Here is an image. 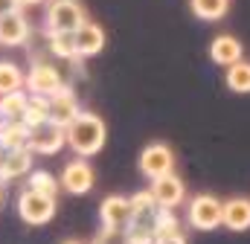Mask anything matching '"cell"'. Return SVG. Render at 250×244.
<instances>
[{
	"mask_svg": "<svg viewBox=\"0 0 250 244\" xmlns=\"http://www.w3.org/2000/svg\"><path fill=\"white\" fill-rule=\"evenodd\" d=\"M93 244H128L125 242V230H99V236L93 239Z\"/></svg>",
	"mask_w": 250,
	"mask_h": 244,
	"instance_id": "obj_25",
	"label": "cell"
},
{
	"mask_svg": "<svg viewBox=\"0 0 250 244\" xmlns=\"http://www.w3.org/2000/svg\"><path fill=\"white\" fill-rule=\"evenodd\" d=\"M50 53L56 56V59H76V41H73V32H56V35H50Z\"/></svg>",
	"mask_w": 250,
	"mask_h": 244,
	"instance_id": "obj_24",
	"label": "cell"
},
{
	"mask_svg": "<svg viewBox=\"0 0 250 244\" xmlns=\"http://www.w3.org/2000/svg\"><path fill=\"white\" fill-rule=\"evenodd\" d=\"M221 215H224V201H218L215 195H195L187 206V221L189 227L201 230V233H209V230H218L221 227Z\"/></svg>",
	"mask_w": 250,
	"mask_h": 244,
	"instance_id": "obj_3",
	"label": "cell"
},
{
	"mask_svg": "<svg viewBox=\"0 0 250 244\" xmlns=\"http://www.w3.org/2000/svg\"><path fill=\"white\" fill-rule=\"evenodd\" d=\"M29 35H32V26L21 9L0 15V44L3 47H23L29 41Z\"/></svg>",
	"mask_w": 250,
	"mask_h": 244,
	"instance_id": "obj_11",
	"label": "cell"
},
{
	"mask_svg": "<svg viewBox=\"0 0 250 244\" xmlns=\"http://www.w3.org/2000/svg\"><path fill=\"white\" fill-rule=\"evenodd\" d=\"M50 120V96H35L29 93V102H26V111H23V125H41V122Z\"/></svg>",
	"mask_w": 250,
	"mask_h": 244,
	"instance_id": "obj_22",
	"label": "cell"
},
{
	"mask_svg": "<svg viewBox=\"0 0 250 244\" xmlns=\"http://www.w3.org/2000/svg\"><path fill=\"white\" fill-rule=\"evenodd\" d=\"M26 189L56 198V195H59V189H62V183L56 181V175H50L47 169H32V172L26 175Z\"/></svg>",
	"mask_w": 250,
	"mask_h": 244,
	"instance_id": "obj_21",
	"label": "cell"
},
{
	"mask_svg": "<svg viewBox=\"0 0 250 244\" xmlns=\"http://www.w3.org/2000/svg\"><path fill=\"white\" fill-rule=\"evenodd\" d=\"M143 178L148 181H157L163 175H172L175 172V151L166 145V142H148L143 151H140V160H137Z\"/></svg>",
	"mask_w": 250,
	"mask_h": 244,
	"instance_id": "obj_5",
	"label": "cell"
},
{
	"mask_svg": "<svg viewBox=\"0 0 250 244\" xmlns=\"http://www.w3.org/2000/svg\"><path fill=\"white\" fill-rule=\"evenodd\" d=\"M148 192H151V198H154V203H157L160 209H178V206L187 201V183L181 181L175 172H172V175H163V178H157V181H151Z\"/></svg>",
	"mask_w": 250,
	"mask_h": 244,
	"instance_id": "obj_9",
	"label": "cell"
},
{
	"mask_svg": "<svg viewBox=\"0 0 250 244\" xmlns=\"http://www.w3.org/2000/svg\"><path fill=\"white\" fill-rule=\"evenodd\" d=\"M224 81H227V87L233 93H250V61L242 59V61H236L233 67H227Z\"/></svg>",
	"mask_w": 250,
	"mask_h": 244,
	"instance_id": "obj_20",
	"label": "cell"
},
{
	"mask_svg": "<svg viewBox=\"0 0 250 244\" xmlns=\"http://www.w3.org/2000/svg\"><path fill=\"white\" fill-rule=\"evenodd\" d=\"M15 90H26V73L15 61H0V96Z\"/></svg>",
	"mask_w": 250,
	"mask_h": 244,
	"instance_id": "obj_19",
	"label": "cell"
},
{
	"mask_svg": "<svg viewBox=\"0 0 250 244\" xmlns=\"http://www.w3.org/2000/svg\"><path fill=\"white\" fill-rule=\"evenodd\" d=\"M32 172V151L29 148H9L0 157V183L21 181Z\"/></svg>",
	"mask_w": 250,
	"mask_h": 244,
	"instance_id": "obj_12",
	"label": "cell"
},
{
	"mask_svg": "<svg viewBox=\"0 0 250 244\" xmlns=\"http://www.w3.org/2000/svg\"><path fill=\"white\" fill-rule=\"evenodd\" d=\"M26 102H29V93H26V90H15V93H6V96H0V120H3V122H18V120H23Z\"/></svg>",
	"mask_w": 250,
	"mask_h": 244,
	"instance_id": "obj_18",
	"label": "cell"
},
{
	"mask_svg": "<svg viewBox=\"0 0 250 244\" xmlns=\"http://www.w3.org/2000/svg\"><path fill=\"white\" fill-rule=\"evenodd\" d=\"M15 9H21L15 0H0V15H9V12H15Z\"/></svg>",
	"mask_w": 250,
	"mask_h": 244,
	"instance_id": "obj_27",
	"label": "cell"
},
{
	"mask_svg": "<svg viewBox=\"0 0 250 244\" xmlns=\"http://www.w3.org/2000/svg\"><path fill=\"white\" fill-rule=\"evenodd\" d=\"M64 84V76L62 70L50 61H35L26 73V93H35V96H53L59 93Z\"/></svg>",
	"mask_w": 250,
	"mask_h": 244,
	"instance_id": "obj_7",
	"label": "cell"
},
{
	"mask_svg": "<svg viewBox=\"0 0 250 244\" xmlns=\"http://www.w3.org/2000/svg\"><path fill=\"white\" fill-rule=\"evenodd\" d=\"M64 134H67V145L73 148V154L87 160V157L102 151V145L108 140V125L102 122V117H96L90 111H82L64 128Z\"/></svg>",
	"mask_w": 250,
	"mask_h": 244,
	"instance_id": "obj_1",
	"label": "cell"
},
{
	"mask_svg": "<svg viewBox=\"0 0 250 244\" xmlns=\"http://www.w3.org/2000/svg\"><path fill=\"white\" fill-rule=\"evenodd\" d=\"M209 59L212 64H218V67H233L236 61L245 59V50H242V41L236 38V35H227V32H221V35H215L212 38V44H209Z\"/></svg>",
	"mask_w": 250,
	"mask_h": 244,
	"instance_id": "obj_14",
	"label": "cell"
},
{
	"mask_svg": "<svg viewBox=\"0 0 250 244\" xmlns=\"http://www.w3.org/2000/svg\"><path fill=\"white\" fill-rule=\"evenodd\" d=\"M56 206H59L56 198L41 195V192H32V189H23V192L18 195V215H21V221L29 224V227H41V224L53 221Z\"/></svg>",
	"mask_w": 250,
	"mask_h": 244,
	"instance_id": "obj_4",
	"label": "cell"
},
{
	"mask_svg": "<svg viewBox=\"0 0 250 244\" xmlns=\"http://www.w3.org/2000/svg\"><path fill=\"white\" fill-rule=\"evenodd\" d=\"M99 221L105 230H125L131 221V198L125 195H108L99 203Z\"/></svg>",
	"mask_w": 250,
	"mask_h": 244,
	"instance_id": "obj_10",
	"label": "cell"
},
{
	"mask_svg": "<svg viewBox=\"0 0 250 244\" xmlns=\"http://www.w3.org/2000/svg\"><path fill=\"white\" fill-rule=\"evenodd\" d=\"M64 244H82V242H64Z\"/></svg>",
	"mask_w": 250,
	"mask_h": 244,
	"instance_id": "obj_30",
	"label": "cell"
},
{
	"mask_svg": "<svg viewBox=\"0 0 250 244\" xmlns=\"http://www.w3.org/2000/svg\"><path fill=\"white\" fill-rule=\"evenodd\" d=\"M189 6L201 20H221L230 9V0H189Z\"/></svg>",
	"mask_w": 250,
	"mask_h": 244,
	"instance_id": "obj_23",
	"label": "cell"
},
{
	"mask_svg": "<svg viewBox=\"0 0 250 244\" xmlns=\"http://www.w3.org/2000/svg\"><path fill=\"white\" fill-rule=\"evenodd\" d=\"M29 142V125L23 122H0V148L9 151V148H26Z\"/></svg>",
	"mask_w": 250,
	"mask_h": 244,
	"instance_id": "obj_17",
	"label": "cell"
},
{
	"mask_svg": "<svg viewBox=\"0 0 250 244\" xmlns=\"http://www.w3.org/2000/svg\"><path fill=\"white\" fill-rule=\"evenodd\" d=\"M221 227H227L233 233L250 230V198H230V201H224Z\"/></svg>",
	"mask_w": 250,
	"mask_h": 244,
	"instance_id": "obj_16",
	"label": "cell"
},
{
	"mask_svg": "<svg viewBox=\"0 0 250 244\" xmlns=\"http://www.w3.org/2000/svg\"><path fill=\"white\" fill-rule=\"evenodd\" d=\"M18 6H41V3H47V0H15Z\"/></svg>",
	"mask_w": 250,
	"mask_h": 244,
	"instance_id": "obj_28",
	"label": "cell"
},
{
	"mask_svg": "<svg viewBox=\"0 0 250 244\" xmlns=\"http://www.w3.org/2000/svg\"><path fill=\"white\" fill-rule=\"evenodd\" d=\"M73 41H76V59H90V56H99L102 47H105V29L93 20H87L84 26H79L73 32Z\"/></svg>",
	"mask_w": 250,
	"mask_h": 244,
	"instance_id": "obj_13",
	"label": "cell"
},
{
	"mask_svg": "<svg viewBox=\"0 0 250 244\" xmlns=\"http://www.w3.org/2000/svg\"><path fill=\"white\" fill-rule=\"evenodd\" d=\"M0 203H3V183H0Z\"/></svg>",
	"mask_w": 250,
	"mask_h": 244,
	"instance_id": "obj_29",
	"label": "cell"
},
{
	"mask_svg": "<svg viewBox=\"0 0 250 244\" xmlns=\"http://www.w3.org/2000/svg\"><path fill=\"white\" fill-rule=\"evenodd\" d=\"M64 145H67V134H64L62 125H56L53 120L29 128V142H26V148H29L32 154L50 157V154H59Z\"/></svg>",
	"mask_w": 250,
	"mask_h": 244,
	"instance_id": "obj_6",
	"label": "cell"
},
{
	"mask_svg": "<svg viewBox=\"0 0 250 244\" xmlns=\"http://www.w3.org/2000/svg\"><path fill=\"white\" fill-rule=\"evenodd\" d=\"M0 122H3V120H0Z\"/></svg>",
	"mask_w": 250,
	"mask_h": 244,
	"instance_id": "obj_31",
	"label": "cell"
},
{
	"mask_svg": "<svg viewBox=\"0 0 250 244\" xmlns=\"http://www.w3.org/2000/svg\"><path fill=\"white\" fill-rule=\"evenodd\" d=\"M84 23H87V12H84L82 0H47V12H44L47 35L76 32Z\"/></svg>",
	"mask_w": 250,
	"mask_h": 244,
	"instance_id": "obj_2",
	"label": "cell"
},
{
	"mask_svg": "<svg viewBox=\"0 0 250 244\" xmlns=\"http://www.w3.org/2000/svg\"><path fill=\"white\" fill-rule=\"evenodd\" d=\"M154 244H187V236H184V230L160 233V236H154Z\"/></svg>",
	"mask_w": 250,
	"mask_h": 244,
	"instance_id": "obj_26",
	"label": "cell"
},
{
	"mask_svg": "<svg viewBox=\"0 0 250 244\" xmlns=\"http://www.w3.org/2000/svg\"><path fill=\"white\" fill-rule=\"evenodd\" d=\"M79 114H82V108H79V99H76L73 87H62L59 93L50 96V120L56 122V125L67 128Z\"/></svg>",
	"mask_w": 250,
	"mask_h": 244,
	"instance_id": "obj_15",
	"label": "cell"
},
{
	"mask_svg": "<svg viewBox=\"0 0 250 244\" xmlns=\"http://www.w3.org/2000/svg\"><path fill=\"white\" fill-rule=\"evenodd\" d=\"M59 183H62L64 192H70V195H87L93 189V183H96V172H93V166L84 157H76V160L64 163Z\"/></svg>",
	"mask_w": 250,
	"mask_h": 244,
	"instance_id": "obj_8",
	"label": "cell"
}]
</instances>
